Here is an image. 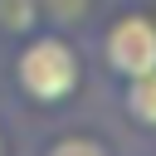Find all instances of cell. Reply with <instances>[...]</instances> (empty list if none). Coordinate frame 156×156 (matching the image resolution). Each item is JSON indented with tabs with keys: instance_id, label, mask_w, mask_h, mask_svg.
Listing matches in <instances>:
<instances>
[{
	"instance_id": "1",
	"label": "cell",
	"mask_w": 156,
	"mask_h": 156,
	"mask_svg": "<svg viewBox=\"0 0 156 156\" xmlns=\"http://www.w3.org/2000/svg\"><path fill=\"white\" fill-rule=\"evenodd\" d=\"M20 88L34 98V102H63L73 88H78V54L44 34V39H29V49L20 54Z\"/></svg>"
},
{
	"instance_id": "2",
	"label": "cell",
	"mask_w": 156,
	"mask_h": 156,
	"mask_svg": "<svg viewBox=\"0 0 156 156\" xmlns=\"http://www.w3.org/2000/svg\"><path fill=\"white\" fill-rule=\"evenodd\" d=\"M107 63L112 73L122 78H136V73H151L156 68V24L141 20V15H127L107 29Z\"/></svg>"
},
{
	"instance_id": "3",
	"label": "cell",
	"mask_w": 156,
	"mask_h": 156,
	"mask_svg": "<svg viewBox=\"0 0 156 156\" xmlns=\"http://www.w3.org/2000/svg\"><path fill=\"white\" fill-rule=\"evenodd\" d=\"M127 112H132L136 122L156 127V68L132 78V88H127Z\"/></svg>"
},
{
	"instance_id": "4",
	"label": "cell",
	"mask_w": 156,
	"mask_h": 156,
	"mask_svg": "<svg viewBox=\"0 0 156 156\" xmlns=\"http://www.w3.org/2000/svg\"><path fill=\"white\" fill-rule=\"evenodd\" d=\"M34 10H39V0H0V29L24 34L34 24Z\"/></svg>"
},
{
	"instance_id": "5",
	"label": "cell",
	"mask_w": 156,
	"mask_h": 156,
	"mask_svg": "<svg viewBox=\"0 0 156 156\" xmlns=\"http://www.w3.org/2000/svg\"><path fill=\"white\" fill-rule=\"evenodd\" d=\"M44 156H112L102 141H93V136H63V141H54Z\"/></svg>"
}]
</instances>
